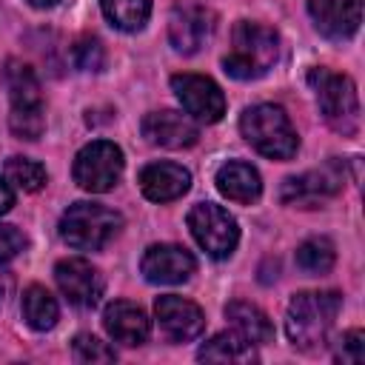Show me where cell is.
I'll return each mask as SVG.
<instances>
[{"mask_svg": "<svg viewBox=\"0 0 365 365\" xmlns=\"http://www.w3.org/2000/svg\"><path fill=\"white\" fill-rule=\"evenodd\" d=\"M277 54H279L277 31L262 23L242 20L231 31V48L222 57V68L234 80H257L277 63Z\"/></svg>", "mask_w": 365, "mask_h": 365, "instance_id": "obj_2", "label": "cell"}, {"mask_svg": "<svg viewBox=\"0 0 365 365\" xmlns=\"http://www.w3.org/2000/svg\"><path fill=\"white\" fill-rule=\"evenodd\" d=\"M103 328L114 342L123 345H143L148 339L151 322L145 317V311L128 299H114L106 305L103 311Z\"/></svg>", "mask_w": 365, "mask_h": 365, "instance_id": "obj_16", "label": "cell"}, {"mask_svg": "<svg viewBox=\"0 0 365 365\" xmlns=\"http://www.w3.org/2000/svg\"><path fill=\"white\" fill-rule=\"evenodd\" d=\"M308 11L317 31L328 40H348L362 23L359 0H308Z\"/></svg>", "mask_w": 365, "mask_h": 365, "instance_id": "obj_13", "label": "cell"}, {"mask_svg": "<svg viewBox=\"0 0 365 365\" xmlns=\"http://www.w3.org/2000/svg\"><path fill=\"white\" fill-rule=\"evenodd\" d=\"M154 314H157V322H160V328L165 331V336L174 339V342L197 339V336L202 334V328H205V314H202V308L194 305L191 299L177 297V294L157 297Z\"/></svg>", "mask_w": 365, "mask_h": 365, "instance_id": "obj_12", "label": "cell"}, {"mask_svg": "<svg viewBox=\"0 0 365 365\" xmlns=\"http://www.w3.org/2000/svg\"><path fill=\"white\" fill-rule=\"evenodd\" d=\"M311 86L317 91V103L319 111L325 117V123L351 137L359 128V97H356V86L351 77L345 74H334L328 68H314L311 71Z\"/></svg>", "mask_w": 365, "mask_h": 365, "instance_id": "obj_5", "label": "cell"}, {"mask_svg": "<svg viewBox=\"0 0 365 365\" xmlns=\"http://www.w3.org/2000/svg\"><path fill=\"white\" fill-rule=\"evenodd\" d=\"M71 348H74V356L80 362H114L117 359L114 348L108 342L97 339L94 334H77L74 342H71Z\"/></svg>", "mask_w": 365, "mask_h": 365, "instance_id": "obj_27", "label": "cell"}, {"mask_svg": "<svg viewBox=\"0 0 365 365\" xmlns=\"http://www.w3.org/2000/svg\"><path fill=\"white\" fill-rule=\"evenodd\" d=\"M106 20L120 31H140L151 14V0H100Z\"/></svg>", "mask_w": 365, "mask_h": 365, "instance_id": "obj_23", "label": "cell"}, {"mask_svg": "<svg viewBox=\"0 0 365 365\" xmlns=\"http://www.w3.org/2000/svg\"><path fill=\"white\" fill-rule=\"evenodd\" d=\"M197 359H202V362H240V365H245V362L257 359V351H254V342H248L245 336H240L234 331V334L211 336L197 351Z\"/></svg>", "mask_w": 365, "mask_h": 365, "instance_id": "obj_20", "label": "cell"}, {"mask_svg": "<svg viewBox=\"0 0 365 365\" xmlns=\"http://www.w3.org/2000/svg\"><path fill=\"white\" fill-rule=\"evenodd\" d=\"M34 9H51V6H57L60 0H29Z\"/></svg>", "mask_w": 365, "mask_h": 365, "instance_id": "obj_32", "label": "cell"}, {"mask_svg": "<svg viewBox=\"0 0 365 365\" xmlns=\"http://www.w3.org/2000/svg\"><path fill=\"white\" fill-rule=\"evenodd\" d=\"M334 259H336L334 242L325 237H311L297 248V265L305 274H328L334 268Z\"/></svg>", "mask_w": 365, "mask_h": 365, "instance_id": "obj_24", "label": "cell"}, {"mask_svg": "<svg viewBox=\"0 0 365 365\" xmlns=\"http://www.w3.org/2000/svg\"><path fill=\"white\" fill-rule=\"evenodd\" d=\"M140 271L154 285H177V282H185L197 271V259L182 245L160 242L143 254Z\"/></svg>", "mask_w": 365, "mask_h": 365, "instance_id": "obj_10", "label": "cell"}, {"mask_svg": "<svg viewBox=\"0 0 365 365\" xmlns=\"http://www.w3.org/2000/svg\"><path fill=\"white\" fill-rule=\"evenodd\" d=\"M140 188L151 202H171L191 188V174L177 163H151L140 171Z\"/></svg>", "mask_w": 365, "mask_h": 365, "instance_id": "obj_17", "label": "cell"}, {"mask_svg": "<svg viewBox=\"0 0 365 365\" xmlns=\"http://www.w3.org/2000/svg\"><path fill=\"white\" fill-rule=\"evenodd\" d=\"M6 182L20 191H40L46 185V168L29 157H9L6 160Z\"/></svg>", "mask_w": 365, "mask_h": 365, "instance_id": "obj_25", "label": "cell"}, {"mask_svg": "<svg viewBox=\"0 0 365 365\" xmlns=\"http://www.w3.org/2000/svg\"><path fill=\"white\" fill-rule=\"evenodd\" d=\"M342 308V297L336 291H302L294 294L285 314L288 339L302 351H317L328 342V334Z\"/></svg>", "mask_w": 365, "mask_h": 365, "instance_id": "obj_1", "label": "cell"}, {"mask_svg": "<svg viewBox=\"0 0 365 365\" xmlns=\"http://www.w3.org/2000/svg\"><path fill=\"white\" fill-rule=\"evenodd\" d=\"M342 180H345L342 165L336 160H331L322 168H314V171H308L302 177L285 180V185H282V202H302V205L319 202V200L336 194L342 188Z\"/></svg>", "mask_w": 365, "mask_h": 365, "instance_id": "obj_15", "label": "cell"}, {"mask_svg": "<svg viewBox=\"0 0 365 365\" xmlns=\"http://www.w3.org/2000/svg\"><path fill=\"white\" fill-rule=\"evenodd\" d=\"M188 231L197 240V245L214 257V259H225L234 254L237 242H240V228L237 220L217 202H197L188 211Z\"/></svg>", "mask_w": 365, "mask_h": 365, "instance_id": "obj_6", "label": "cell"}, {"mask_svg": "<svg viewBox=\"0 0 365 365\" xmlns=\"http://www.w3.org/2000/svg\"><path fill=\"white\" fill-rule=\"evenodd\" d=\"M3 80L9 86V97H11V108H37L43 106L40 100V83L34 77V71L20 63V60H9Z\"/></svg>", "mask_w": 365, "mask_h": 365, "instance_id": "obj_21", "label": "cell"}, {"mask_svg": "<svg viewBox=\"0 0 365 365\" xmlns=\"http://www.w3.org/2000/svg\"><path fill=\"white\" fill-rule=\"evenodd\" d=\"M240 131L251 143V148H257L262 157L271 160H291L299 145V137L288 114L274 103H259L245 108L240 117Z\"/></svg>", "mask_w": 365, "mask_h": 365, "instance_id": "obj_3", "label": "cell"}, {"mask_svg": "<svg viewBox=\"0 0 365 365\" xmlns=\"http://www.w3.org/2000/svg\"><path fill=\"white\" fill-rule=\"evenodd\" d=\"M20 308H23V319H26L29 328H34V331H48V328L57 325V317H60L57 299H54L51 291L43 288V285H29V288L23 291Z\"/></svg>", "mask_w": 365, "mask_h": 365, "instance_id": "obj_22", "label": "cell"}, {"mask_svg": "<svg viewBox=\"0 0 365 365\" xmlns=\"http://www.w3.org/2000/svg\"><path fill=\"white\" fill-rule=\"evenodd\" d=\"M71 60H74V66H77L80 71H100V68H103V60H106L100 40H97V37H83V40H77L74 48H71Z\"/></svg>", "mask_w": 365, "mask_h": 365, "instance_id": "obj_28", "label": "cell"}, {"mask_svg": "<svg viewBox=\"0 0 365 365\" xmlns=\"http://www.w3.org/2000/svg\"><path fill=\"white\" fill-rule=\"evenodd\" d=\"M214 31V14L197 3H180L168 17V40L180 54H194Z\"/></svg>", "mask_w": 365, "mask_h": 365, "instance_id": "obj_11", "label": "cell"}, {"mask_svg": "<svg viewBox=\"0 0 365 365\" xmlns=\"http://www.w3.org/2000/svg\"><path fill=\"white\" fill-rule=\"evenodd\" d=\"M171 88L177 94V100L182 103L185 114L191 120L200 123H217L225 114V97L220 91V86L211 77L202 74H174L171 77Z\"/></svg>", "mask_w": 365, "mask_h": 365, "instance_id": "obj_8", "label": "cell"}, {"mask_svg": "<svg viewBox=\"0 0 365 365\" xmlns=\"http://www.w3.org/2000/svg\"><path fill=\"white\" fill-rule=\"evenodd\" d=\"M217 188L222 197L234 200V202H254L259 194H262V180H259V171L248 163H240V160H231L225 165L217 168V177H214Z\"/></svg>", "mask_w": 365, "mask_h": 365, "instance_id": "obj_18", "label": "cell"}, {"mask_svg": "<svg viewBox=\"0 0 365 365\" xmlns=\"http://www.w3.org/2000/svg\"><path fill=\"white\" fill-rule=\"evenodd\" d=\"M23 245H26V240L14 225H0V265L14 259L23 251Z\"/></svg>", "mask_w": 365, "mask_h": 365, "instance_id": "obj_30", "label": "cell"}, {"mask_svg": "<svg viewBox=\"0 0 365 365\" xmlns=\"http://www.w3.org/2000/svg\"><path fill=\"white\" fill-rule=\"evenodd\" d=\"M365 359V334L359 328H351L348 334H342L339 348H336V362L345 365H359Z\"/></svg>", "mask_w": 365, "mask_h": 365, "instance_id": "obj_29", "label": "cell"}, {"mask_svg": "<svg viewBox=\"0 0 365 365\" xmlns=\"http://www.w3.org/2000/svg\"><path fill=\"white\" fill-rule=\"evenodd\" d=\"M225 317H228V322L234 325V331H237L240 336H245L248 342H254V345H265V342L274 339V325H271V319L265 317L262 308H257V305H251V302H240V299H237V302H228Z\"/></svg>", "mask_w": 365, "mask_h": 365, "instance_id": "obj_19", "label": "cell"}, {"mask_svg": "<svg viewBox=\"0 0 365 365\" xmlns=\"http://www.w3.org/2000/svg\"><path fill=\"white\" fill-rule=\"evenodd\" d=\"M123 228V217L103 202H74L60 217V237L77 251H100Z\"/></svg>", "mask_w": 365, "mask_h": 365, "instance_id": "obj_4", "label": "cell"}, {"mask_svg": "<svg viewBox=\"0 0 365 365\" xmlns=\"http://www.w3.org/2000/svg\"><path fill=\"white\" fill-rule=\"evenodd\" d=\"M143 137L160 148H188L197 143L200 131L188 114L165 108V111H151L143 117Z\"/></svg>", "mask_w": 365, "mask_h": 365, "instance_id": "obj_14", "label": "cell"}, {"mask_svg": "<svg viewBox=\"0 0 365 365\" xmlns=\"http://www.w3.org/2000/svg\"><path fill=\"white\" fill-rule=\"evenodd\" d=\"M14 205V194H11V188H9V182L0 177V214H6L9 208Z\"/></svg>", "mask_w": 365, "mask_h": 365, "instance_id": "obj_31", "label": "cell"}, {"mask_svg": "<svg viewBox=\"0 0 365 365\" xmlns=\"http://www.w3.org/2000/svg\"><path fill=\"white\" fill-rule=\"evenodd\" d=\"M9 125L20 140H37L43 134V128H46L43 106H37V108H11Z\"/></svg>", "mask_w": 365, "mask_h": 365, "instance_id": "obj_26", "label": "cell"}, {"mask_svg": "<svg viewBox=\"0 0 365 365\" xmlns=\"http://www.w3.org/2000/svg\"><path fill=\"white\" fill-rule=\"evenodd\" d=\"M54 279H57L60 294L77 308H94L100 302V297H103L100 271L91 262L80 259V257L60 259L57 268H54Z\"/></svg>", "mask_w": 365, "mask_h": 365, "instance_id": "obj_9", "label": "cell"}, {"mask_svg": "<svg viewBox=\"0 0 365 365\" xmlns=\"http://www.w3.org/2000/svg\"><path fill=\"white\" fill-rule=\"evenodd\" d=\"M123 151L108 143V140H94L88 145H83L74 157V182L83 188V191H91V194H103V191H111L123 174Z\"/></svg>", "mask_w": 365, "mask_h": 365, "instance_id": "obj_7", "label": "cell"}]
</instances>
